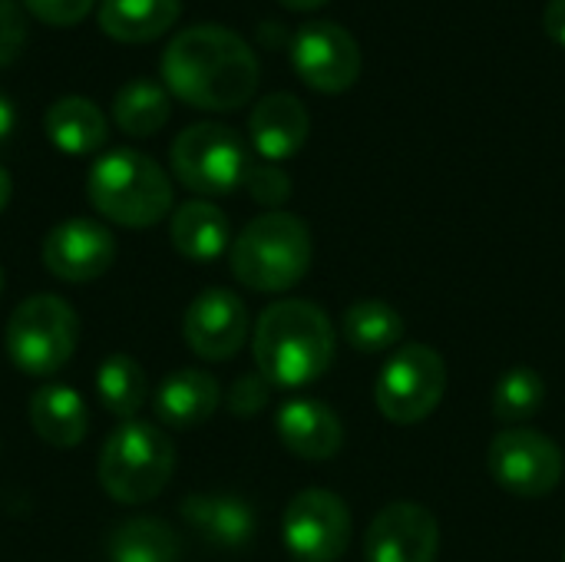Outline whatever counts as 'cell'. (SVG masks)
I'll list each match as a JSON object with an SVG mask.
<instances>
[{"label": "cell", "instance_id": "obj_1", "mask_svg": "<svg viewBox=\"0 0 565 562\" xmlns=\"http://www.w3.org/2000/svg\"><path fill=\"white\" fill-rule=\"evenodd\" d=\"M258 56L228 26L199 23L172 36L162 53V83L195 109L228 113L258 89Z\"/></svg>", "mask_w": 565, "mask_h": 562}, {"label": "cell", "instance_id": "obj_2", "mask_svg": "<svg viewBox=\"0 0 565 562\" xmlns=\"http://www.w3.org/2000/svg\"><path fill=\"white\" fill-rule=\"evenodd\" d=\"M252 354L271 388H305L328 374L334 361V328L318 305L285 298L268 305L255 321Z\"/></svg>", "mask_w": 565, "mask_h": 562}, {"label": "cell", "instance_id": "obj_3", "mask_svg": "<svg viewBox=\"0 0 565 562\" xmlns=\"http://www.w3.org/2000/svg\"><path fill=\"white\" fill-rule=\"evenodd\" d=\"M89 205L126 229H149L172 212V182L166 169L136 149L99 156L86 176Z\"/></svg>", "mask_w": 565, "mask_h": 562}, {"label": "cell", "instance_id": "obj_4", "mask_svg": "<svg viewBox=\"0 0 565 562\" xmlns=\"http://www.w3.org/2000/svg\"><path fill=\"white\" fill-rule=\"evenodd\" d=\"M311 268V232L291 212L252 219L232 242V275L262 295L295 288Z\"/></svg>", "mask_w": 565, "mask_h": 562}, {"label": "cell", "instance_id": "obj_5", "mask_svg": "<svg viewBox=\"0 0 565 562\" xmlns=\"http://www.w3.org/2000/svg\"><path fill=\"white\" fill-rule=\"evenodd\" d=\"M175 470V447L169 434L149 421H122L103 444L96 474L99 487L126 507L156 500Z\"/></svg>", "mask_w": 565, "mask_h": 562}, {"label": "cell", "instance_id": "obj_6", "mask_svg": "<svg viewBox=\"0 0 565 562\" xmlns=\"http://www.w3.org/2000/svg\"><path fill=\"white\" fill-rule=\"evenodd\" d=\"M79 341L76 311L56 295H30L7 321L3 344L17 371L26 378H50L66 368Z\"/></svg>", "mask_w": 565, "mask_h": 562}, {"label": "cell", "instance_id": "obj_7", "mask_svg": "<svg viewBox=\"0 0 565 562\" xmlns=\"http://www.w3.org/2000/svg\"><path fill=\"white\" fill-rule=\"evenodd\" d=\"M447 394V364L444 358L420 341L397 348L377 374L374 401L391 424H420L427 421Z\"/></svg>", "mask_w": 565, "mask_h": 562}, {"label": "cell", "instance_id": "obj_8", "mask_svg": "<svg viewBox=\"0 0 565 562\" xmlns=\"http://www.w3.org/2000/svg\"><path fill=\"white\" fill-rule=\"evenodd\" d=\"M169 156H172L175 179L199 195L235 192L252 166L242 136L222 123H195L182 129Z\"/></svg>", "mask_w": 565, "mask_h": 562}, {"label": "cell", "instance_id": "obj_9", "mask_svg": "<svg viewBox=\"0 0 565 562\" xmlns=\"http://www.w3.org/2000/svg\"><path fill=\"white\" fill-rule=\"evenodd\" d=\"M490 477L513 497H546L559 487L565 457L559 444L533 427H507L493 437L487 454Z\"/></svg>", "mask_w": 565, "mask_h": 562}, {"label": "cell", "instance_id": "obj_10", "mask_svg": "<svg viewBox=\"0 0 565 562\" xmlns=\"http://www.w3.org/2000/svg\"><path fill=\"white\" fill-rule=\"evenodd\" d=\"M281 537L298 562H338L351 543V510L331 490H301L285 507Z\"/></svg>", "mask_w": 565, "mask_h": 562}, {"label": "cell", "instance_id": "obj_11", "mask_svg": "<svg viewBox=\"0 0 565 562\" xmlns=\"http://www.w3.org/2000/svg\"><path fill=\"white\" fill-rule=\"evenodd\" d=\"M291 66L311 89L338 96L361 76V46L341 23L311 20L291 36Z\"/></svg>", "mask_w": 565, "mask_h": 562}, {"label": "cell", "instance_id": "obj_12", "mask_svg": "<svg viewBox=\"0 0 565 562\" xmlns=\"http://www.w3.org/2000/svg\"><path fill=\"white\" fill-rule=\"evenodd\" d=\"M440 550L437 517L414 500L384 507L364 533L367 562H434Z\"/></svg>", "mask_w": 565, "mask_h": 562}, {"label": "cell", "instance_id": "obj_13", "mask_svg": "<svg viewBox=\"0 0 565 562\" xmlns=\"http://www.w3.org/2000/svg\"><path fill=\"white\" fill-rule=\"evenodd\" d=\"M40 258L46 272L60 282H70V285L96 282L113 268L116 238L103 222L66 219L46 232Z\"/></svg>", "mask_w": 565, "mask_h": 562}, {"label": "cell", "instance_id": "obj_14", "mask_svg": "<svg viewBox=\"0 0 565 562\" xmlns=\"http://www.w3.org/2000/svg\"><path fill=\"white\" fill-rule=\"evenodd\" d=\"M182 335L192 354L202 361H228L245 348L248 338V308L228 288H205L192 298Z\"/></svg>", "mask_w": 565, "mask_h": 562}, {"label": "cell", "instance_id": "obj_15", "mask_svg": "<svg viewBox=\"0 0 565 562\" xmlns=\"http://www.w3.org/2000/svg\"><path fill=\"white\" fill-rule=\"evenodd\" d=\"M275 431L278 441L285 444L288 454L301 457V460H331L341 454L344 447V424L341 417L315 401V397H291L278 407L275 417Z\"/></svg>", "mask_w": 565, "mask_h": 562}, {"label": "cell", "instance_id": "obj_16", "mask_svg": "<svg viewBox=\"0 0 565 562\" xmlns=\"http://www.w3.org/2000/svg\"><path fill=\"white\" fill-rule=\"evenodd\" d=\"M311 132L308 106L295 93H268L255 103L248 116V136L265 162L291 159Z\"/></svg>", "mask_w": 565, "mask_h": 562}, {"label": "cell", "instance_id": "obj_17", "mask_svg": "<svg viewBox=\"0 0 565 562\" xmlns=\"http://www.w3.org/2000/svg\"><path fill=\"white\" fill-rule=\"evenodd\" d=\"M222 404V388L199 368H182L162 378L156 388V417L172 431L202 427Z\"/></svg>", "mask_w": 565, "mask_h": 562}, {"label": "cell", "instance_id": "obj_18", "mask_svg": "<svg viewBox=\"0 0 565 562\" xmlns=\"http://www.w3.org/2000/svg\"><path fill=\"white\" fill-rule=\"evenodd\" d=\"M179 510L185 523L215 547H245L258 527L252 503L232 494H192Z\"/></svg>", "mask_w": 565, "mask_h": 562}, {"label": "cell", "instance_id": "obj_19", "mask_svg": "<svg viewBox=\"0 0 565 562\" xmlns=\"http://www.w3.org/2000/svg\"><path fill=\"white\" fill-rule=\"evenodd\" d=\"M30 424L36 437L56 450H70L83 444L89 431L86 401L66 384H46L30 397Z\"/></svg>", "mask_w": 565, "mask_h": 562}, {"label": "cell", "instance_id": "obj_20", "mask_svg": "<svg viewBox=\"0 0 565 562\" xmlns=\"http://www.w3.org/2000/svg\"><path fill=\"white\" fill-rule=\"evenodd\" d=\"M43 129H46L50 142L66 156H89V152L103 149V142L109 139L103 109L86 96H60L46 109Z\"/></svg>", "mask_w": 565, "mask_h": 562}, {"label": "cell", "instance_id": "obj_21", "mask_svg": "<svg viewBox=\"0 0 565 562\" xmlns=\"http://www.w3.org/2000/svg\"><path fill=\"white\" fill-rule=\"evenodd\" d=\"M182 17V0H103L99 30L116 43H149Z\"/></svg>", "mask_w": 565, "mask_h": 562}, {"label": "cell", "instance_id": "obj_22", "mask_svg": "<svg viewBox=\"0 0 565 562\" xmlns=\"http://www.w3.org/2000/svg\"><path fill=\"white\" fill-rule=\"evenodd\" d=\"M169 235H172L175 252L192 258V262H212L232 242V229H228L225 212L212 202H202V199H192L172 212Z\"/></svg>", "mask_w": 565, "mask_h": 562}, {"label": "cell", "instance_id": "obj_23", "mask_svg": "<svg viewBox=\"0 0 565 562\" xmlns=\"http://www.w3.org/2000/svg\"><path fill=\"white\" fill-rule=\"evenodd\" d=\"M106 556L109 562H175L179 560V537L162 520L132 517L109 533Z\"/></svg>", "mask_w": 565, "mask_h": 562}, {"label": "cell", "instance_id": "obj_24", "mask_svg": "<svg viewBox=\"0 0 565 562\" xmlns=\"http://www.w3.org/2000/svg\"><path fill=\"white\" fill-rule=\"evenodd\" d=\"M341 328H344V341L354 351H361V354L391 351L404 338V318H401V311L394 305H387V301H377V298L354 301L344 311Z\"/></svg>", "mask_w": 565, "mask_h": 562}, {"label": "cell", "instance_id": "obj_25", "mask_svg": "<svg viewBox=\"0 0 565 562\" xmlns=\"http://www.w3.org/2000/svg\"><path fill=\"white\" fill-rule=\"evenodd\" d=\"M169 89L152 79H132L113 96V119L126 136L146 139L169 123Z\"/></svg>", "mask_w": 565, "mask_h": 562}, {"label": "cell", "instance_id": "obj_26", "mask_svg": "<svg viewBox=\"0 0 565 562\" xmlns=\"http://www.w3.org/2000/svg\"><path fill=\"white\" fill-rule=\"evenodd\" d=\"M96 394L113 417L136 421V414L149 401V378L136 358L109 354L96 371Z\"/></svg>", "mask_w": 565, "mask_h": 562}, {"label": "cell", "instance_id": "obj_27", "mask_svg": "<svg viewBox=\"0 0 565 562\" xmlns=\"http://www.w3.org/2000/svg\"><path fill=\"white\" fill-rule=\"evenodd\" d=\"M546 401V381L540 371L533 368H510L503 371V378L493 388V417L507 427H520L530 417H536L543 411Z\"/></svg>", "mask_w": 565, "mask_h": 562}, {"label": "cell", "instance_id": "obj_28", "mask_svg": "<svg viewBox=\"0 0 565 562\" xmlns=\"http://www.w3.org/2000/svg\"><path fill=\"white\" fill-rule=\"evenodd\" d=\"M242 185L248 189V195H252L258 205H268L271 212H278V205H285V202L291 199V179H288V172H285L278 162L248 166Z\"/></svg>", "mask_w": 565, "mask_h": 562}, {"label": "cell", "instance_id": "obj_29", "mask_svg": "<svg viewBox=\"0 0 565 562\" xmlns=\"http://www.w3.org/2000/svg\"><path fill=\"white\" fill-rule=\"evenodd\" d=\"M271 401V384L262 374H242L232 388H228V411L238 417H255L258 411H265V404Z\"/></svg>", "mask_w": 565, "mask_h": 562}, {"label": "cell", "instance_id": "obj_30", "mask_svg": "<svg viewBox=\"0 0 565 562\" xmlns=\"http://www.w3.org/2000/svg\"><path fill=\"white\" fill-rule=\"evenodd\" d=\"M26 43V20L17 0H0V70L10 66Z\"/></svg>", "mask_w": 565, "mask_h": 562}, {"label": "cell", "instance_id": "obj_31", "mask_svg": "<svg viewBox=\"0 0 565 562\" xmlns=\"http://www.w3.org/2000/svg\"><path fill=\"white\" fill-rule=\"evenodd\" d=\"M96 0H23V7L43 20V23H53V26H73L79 23L83 17H89Z\"/></svg>", "mask_w": 565, "mask_h": 562}, {"label": "cell", "instance_id": "obj_32", "mask_svg": "<svg viewBox=\"0 0 565 562\" xmlns=\"http://www.w3.org/2000/svg\"><path fill=\"white\" fill-rule=\"evenodd\" d=\"M543 26L553 36V43H559L565 50V0H550L543 10Z\"/></svg>", "mask_w": 565, "mask_h": 562}, {"label": "cell", "instance_id": "obj_33", "mask_svg": "<svg viewBox=\"0 0 565 562\" xmlns=\"http://www.w3.org/2000/svg\"><path fill=\"white\" fill-rule=\"evenodd\" d=\"M13 123H17L13 103L0 93V142H7V136L13 132Z\"/></svg>", "mask_w": 565, "mask_h": 562}, {"label": "cell", "instance_id": "obj_34", "mask_svg": "<svg viewBox=\"0 0 565 562\" xmlns=\"http://www.w3.org/2000/svg\"><path fill=\"white\" fill-rule=\"evenodd\" d=\"M281 7H288V10H321L324 3H331V0H278Z\"/></svg>", "mask_w": 565, "mask_h": 562}, {"label": "cell", "instance_id": "obj_35", "mask_svg": "<svg viewBox=\"0 0 565 562\" xmlns=\"http://www.w3.org/2000/svg\"><path fill=\"white\" fill-rule=\"evenodd\" d=\"M10 192H13V182H10V172L0 166V212L7 209V202H10Z\"/></svg>", "mask_w": 565, "mask_h": 562}, {"label": "cell", "instance_id": "obj_36", "mask_svg": "<svg viewBox=\"0 0 565 562\" xmlns=\"http://www.w3.org/2000/svg\"><path fill=\"white\" fill-rule=\"evenodd\" d=\"M0 291H3V265H0Z\"/></svg>", "mask_w": 565, "mask_h": 562}, {"label": "cell", "instance_id": "obj_37", "mask_svg": "<svg viewBox=\"0 0 565 562\" xmlns=\"http://www.w3.org/2000/svg\"><path fill=\"white\" fill-rule=\"evenodd\" d=\"M563 562H565V550H563Z\"/></svg>", "mask_w": 565, "mask_h": 562}]
</instances>
